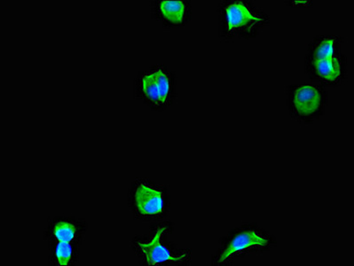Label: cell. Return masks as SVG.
<instances>
[{"label": "cell", "mask_w": 354, "mask_h": 266, "mask_svg": "<svg viewBox=\"0 0 354 266\" xmlns=\"http://www.w3.org/2000/svg\"><path fill=\"white\" fill-rule=\"evenodd\" d=\"M218 37L224 41L252 39L270 23L268 12L250 0H224L218 6Z\"/></svg>", "instance_id": "6da1fadb"}, {"label": "cell", "mask_w": 354, "mask_h": 266, "mask_svg": "<svg viewBox=\"0 0 354 266\" xmlns=\"http://www.w3.org/2000/svg\"><path fill=\"white\" fill-rule=\"evenodd\" d=\"M134 98L160 111L171 106L176 93V78L164 64L151 66L138 73L133 84Z\"/></svg>", "instance_id": "7a4b0ae2"}, {"label": "cell", "mask_w": 354, "mask_h": 266, "mask_svg": "<svg viewBox=\"0 0 354 266\" xmlns=\"http://www.w3.org/2000/svg\"><path fill=\"white\" fill-rule=\"evenodd\" d=\"M328 104V93L317 84H302L288 91V106L292 117L308 122L324 114Z\"/></svg>", "instance_id": "3957f363"}, {"label": "cell", "mask_w": 354, "mask_h": 266, "mask_svg": "<svg viewBox=\"0 0 354 266\" xmlns=\"http://www.w3.org/2000/svg\"><path fill=\"white\" fill-rule=\"evenodd\" d=\"M167 192L164 187L148 180L134 181L130 190V203L140 218H156L165 211Z\"/></svg>", "instance_id": "277c9868"}, {"label": "cell", "mask_w": 354, "mask_h": 266, "mask_svg": "<svg viewBox=\"0 0 354 266\" xmlns=\"http://www.w3.org/2000/svg\"><path fill=\"white\" fill-rule=\"evenodd\" d=\"M150 12L153 20L167 30L183 29L192 20L189 0H153Z\"/></svg>", "instance_id": "5b68a950"}, {"label": "cell", "mask_w": 354, "mask_h": 266, "mask_svg": "<svg viewBox=\"0 0 354 266\" xmlns=\"http://www.w3.org/2000/svg\"><path fill=\"white\" fill-rule=\"evenodd\" d=\"M305 68L313 79L328 86H337L346 76L347 57L341 52L324 59H305Z\"/></svg>", "instance_id": "8992f818"}, {"label": "cell", "mask_w": 354, "mask_h": 266, "mask_svg": "<svg viewBox=\"0 0 354 266\" xmlns=\"http://www.w3.org/2000/svg\"><path fill=\"white\" fill-rule=\"evenodd\" d=\"M166 231V227H160L156 230L155 236L148 243L139 242L137 248L142 253L147 264L156 265L167 262H184L187 260V255L183 253L180 256L172 255L165 246L161 243L162 236Z\"/></svg>", "instance_id": "52a82bcc"}, {"label": "cell", "mask_w": 354, "mask_h": 266, "mask_svg": "<svg viewBox=\"0 0 354 266\" xmlns=\"http://www.w3.org/2000/svg\"><path fill=\"white\" fill-rule=\"evenodd\" d=\"M268 238L262 236L256 230H248L240 231L234 234L230 242L225 246L219 263L227 261L228 259L233 258L234 256L242 254L249 251V250L259 249L265 248L268 244Z\"/></svg>", "instance_id": "ba28073f"}, {"label": "cell", "mask_w": 354, "mask_h": 266, "mask_svg": "<svg viewBox=\"0 0 354 266\" xmlns=\"http://www.w3.org/2000/svg\"><path fill=\"white\" fill-rule=\"evenodd\" d=\"M84 233V224L74 219L59 218L49 225L48 236L51 243L77 244Z\"/></svg>", "instance_id": "9c48e42d"}, {"label": "cell", "mask_w": 354, "mask_h": 266, "mask_svg": "<svg viewBox=\"0 0 354 266\" xmlns=\"http://www.w3.org/2000/svg\"><path fill=\"white\" fill-rule=\"evenodd\" d=\"M343 43L344 39L339 36L325 34L316 37L310 42L305 59H319L337 55L341 53Z\"/></svg>", "instance_id": "30bf717a"}, {"label": "cell", "mask_w": 354, "mask_h": 266, "mask_svg": "<svg viewBox=\"0 0 354 266\" xmlns=\"http://www.w3.org/2000/svg\"><path fill=\"white\" fill-rule=\"evenodd\" d=\"M51 253V263L57 266H68L77 261V244L68 243H53Z\"/></svg>", "instance_id": "8fae6325"}]
</instances>
